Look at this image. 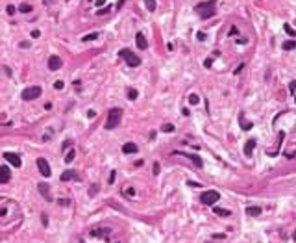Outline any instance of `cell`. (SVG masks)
<instances>
[{"mask_svg":"<svg viewBox=\"0 0 296 243\" xmlns=\"http://www.w3.org/2000/svg\"><path fill=\"white\" fill-rule=\"evenodd\" d=\"M196 13L202 19H211L217 13V2L215 0H207V2H200L196 6Z\"/></svg>","mask_w":296,"mask_h":243,"instance_id":"6da1fadb","label":"cell"},{"mask_svg":"<svg viewBox=\"0 0 296 243\" xmlns=\"http://www.w3.org/2000/svg\"><path fill=\"white\" fill-rule=\"evenodd\" d=\"M122 119V110L120 108H111L109 111H107V119H106V128L107 130H113V128H117L118 122Z\"/></svg>","mask_w":296,"mask_h":243,"instance_id":"7a4b0ae2","label":"cell"},{"mask_svg":"<svg viewBox=\"0 0 296 243\" xmlns=\"http://www.w3.org/2000/svg\"><path fill=\"white\" fill-rule=\"evenodd\" d=\"M120 56H122V60L128 63V67H139V65H141V58H139L135 52H132L130 48H122V50H120Z\"/></svg>","mask_w":296,"mask_h":243,"instance_id":"3957f363","label":"cell"},{"mask_svg":"<svg viewBox=\"0 0 296 243\" xmlns=\"http://www.w3.org/2000/svg\"><path fill=\"white\" fill-rule=\"evenodd\" d=\"M218 199H220V195H218V191H215V189H207V191H204L202 197H200L202 204H205V206H213Z\"/></svg>","mask_w":296,"mask_h":243,"instance_id":"277c9868","label":"cell"},{"mask_svg":"<svg viewBox=\"0 0 296 243\" xmlns=\"http://www.w3.org/2000/svg\"><path fill=\"white\" fill-rule=\"evenodd\" d=\"M41 93H43V89H41L39 85H32V87H26L20 97H22L24 100H35V99L41 97Z\"/></svg>","mask_w":296,"mask_h":243,"instance_id":"5b68a950","label":"cell"},{"mask_svg":"<svg viewBox=\"0 0 296 243\" xmlns=\"http://www.w3.org/2000/svg\"><path fill=\"white\" fill-rule=\"evenodd\" d=\"M2 156H4V160H8V162L13 165V167H20V165H22L19 154H15V152H4Z\"/></svg>","mask_w":296,"mask_h":243,"instance_id":"8992f818","label":"cell"},{"mask_svg":"<svg viewBox=\"0 0 296 243\" xmlns=\"http://www.w3.org/2000/svg\"><path fill=\"white\" fill-rule=\"evenodd\" d=\"M61 67H63L61 58L56 56V54H52V56L48 58V69H50V71H58V69H61Z\"/></svg>","mask_w":296,"mask_h":243,"instance_id":"52a82bcc","label":"cell"},{"mask_svg":"<svg viewBox=\"0 0 296 243\" xmlns=\"http://www.w3.org/2000/svg\"><path fill=\"white\" fill-rule=\"evenodd\" d=\"M37 167H39V173L43 176H50V175H52L50 165H48V162H46L44 158H39V160H37Z\"/></svg>","mask_w":296,"mask_h":243,"instance_id":"ba28073f","label":"cell"},{"mask_svg":"<svg viewBox=\"0 0 296 243\" xmlns=\"http://www.w3.org/2000/svg\"><path fill=\"white\" fill-rule=\"evenodd\" d=\"M11 180V173H9V167L2 165L0 167V184H8Z\"/></svg>","mask_w":296,"mask_h":243,"instance_id":"9c48e42d","label":"cell"},{"mask_svg":"<svg viewBox=\"0 0 296 243\" xmlns=\"http://www.w3.org/2000/svg\"><path fill=\"white\" fill-rule=\"evenodd\" d=\"M91 238H107L109 236V228H95L89 232Z\"/></svg>","mask_w":296,"mask_h":243,"instance_id":"30bf717a","label":"cell"},{"mask_svg":"<svg viewBox=\"0 0 296 243\" xmlns=\"http://www.w3.org/2000/svg\"><path fill=\"white\" fill-rule=\"evenodd\" d=\"M135 43H137V48H141V50H146V48H148V41H146V37H144L141 32L135 35Z\"/></svg>","mask_w":296,"mask_h":243,"instance_id":"8fae6325","label":"cell"},{"mask_svg":"<svg viewBox=\"0 0 296 243\" xmlns=\"http://www.w3.org/2000/svg\"><path fill=\"white\" fill-rule=\"evenodd\" d=\"M69 180H80L78 173L76 171H65L61 175V182H69Z\"/></svg>","mask_w":296,"mask_h":243,"instance_id":"7c38bea8","label":"cell"},{"mask_svg":"<svg viewBox=\"0 0 296 243\" xmlns=\"http://www.w3.org/2000/svg\"><path fill=\"white\" fill-rule=\"evenodd\" d=\"M37 189H39V193L46 199V201H50V187H48V184H44V182L37 184Z\"/></svg>","mask_w":296,"mask_h":243,"instance_id":"4fadbf2b","label":"cell"},{"mask_svg":"<svg viewBox=\"0 0 296 243\" xmlns=\"http://www.w3.org/2000/svg\"><path fill=\"white\" fill-rule=\"evenodd\" d=\"M256 145H257V141H256V139H248V141H246V145H244V154H246L248 158L252 156V152H254Z\"/></svg>","mask_w":296,"mask_h":243,"instance_id":"5bb4252c","label":"cell"},{"mask_svg":"<svg viewBox=\"0 0 296 243\" xmlns=\"http://www.w3.org/2000/svg\"><path fill=\"white\" fill-rule=\"evenodd\" d=\"M137 150H139V147L135 143H126V145L122 147V152H124V154H137Z\"/></svg>","mask_w":296,"mask_h":243,"instance_id":"9a60e30c","label":"cell"},{"mask_svg":"<svg viewBox=\"0 0 296 243\" xmlns=\"http://www.w3.org/2000/svg\"><path fill=\"white\" fill-rule=\"evenodd\" d=\"M246 215H252V217L261 215V208H259V206H248V208H246Z\"/></svg>","mask_w":296,"mask_h":243,"instance_id":"2e32d148","label":"cell"},{"mask_svg":"<svg viewBox=\"0 0 296 243\" xmlns=\"http://www.w3.org/2000/svg\"><path fill=\"white\" fill-rule=\"evenodd\" d=\"M213 212H215L217 215H220V217H230V215H231V212H230V210H224V208H218V206L213 208Z\"/></svg>","mask_w":296,"mask_h":243,"instance_id":"e0dca14e","label":"cell"},{"mask_svg":"<svg viewBox=\"0 0 296 243\" xmlns=\"http://www.w3.org/2000/svg\"><path fill=\"white\" fill-rule=\"evenodd\" d=\"M181 156H187L189 160H193V163H195L196 167H202V158L196 156V154H181Z\"/></svg>","mask_w":296,"mask_h":243,"instance_id":"ac0fdd59","label":"cell"},{"mask_svg":"<svg viewBox=\"0 0 296 243\" xmlns=\"http://www.w3.org/2000/svg\"><path fill=\"white\" fill-rule=\"evenodd\" d=\"M281 48H283V50H294L296 48V41H285V43L281 45Z\"/></svg>","mask_w":296,"mask_h":243,"instance_id":"d6986e66","label":"cell"},{"mask_svg":"<svg viewBox=\"0 0 296 243\" xmlns=\"http://www.w3.org/2000/svg\"><path fill=\"white\" fill-rule=\"evenodd\" d=\"M144 4H146V9H148V11H154V9L158 8L156 0H144Z\"/></svg>","mask_w":296,"mask_h":243,"instance_id":"ffe728a7","label":"cell"},{"mask_svg":"<svg viewBox=\"0 0 296 243\" xmlns=\"http://www.w3.org/2000/svg\"><path fill=\"white\" fill-rule=\"evenodd\" d=\"M137 97H139L137 89H128V99H130V100H135Z\"/></svg>","mask_w":296,"mask_h":243,"instance_id":"44dd1931","label":"cell"},{"mask_svg":"<svg viewBox=\"0 0 296 243\" xmlns=\"http://www.w3.org/2000/svg\"><path fill=\"white\" fill-rule=\"evenodd\" d=\"M74 156H76V152H74V150H69V152H67V156H65V162L70 163L72 160H74Z\"/></svg>","mask_w":296,"mask_h":243,"instance_id":"7402d4cb","label":"cell"},{"mask_svg":"<svg viewBox=\"0 0 296 243\" xmlns=\"http://www.w3.org/2000/svg\"><path fill=\"white\" fill-rule=\"evenodd\" d=\"M283 30H285V32H287V34H289L291 37H296V32L293 30V28H291V26H289V24H285V26H283Z\"/></svg>","mask_w":296,"mask_h":243,"instance_id":"603a6c76","label":"cell"},{"mask_svg":"<svg viewBox=\"0 0 296 243\" xmlns=\"http://www.w3.org/2000/svg\"><path fill=\"white\" fill-rule=\"evenodd\" d=\"M19 11H22V13H30V11H32V8H30L28 4H22V6H19Z\"/></svg>","mask_w":296,"mask_h":243,"instance_id":"cb8c5ba5","label":"cell"},{"mask_svg":"<svg viewBox=\"0 0 296 243\" xmlns=\"http://www.w3.org/2000/svg\"><path fill=\"white\" fill-rule=\"evenodd\" d=\"M189 102H191V104H198V102H200V97L193 93V95H189Z\"/></svg>","mask_w":296,"mask_h":243,"instance_id":"d4e9b609","label":"cell"},{"mask_svg":"<svg viewBox=\"0 0 296 243\" xmlns=\"http://www.w3.org/2000/svg\"><path fill=\"white\" fill-rule=\"evenodd\" d=\"M98 37V34L96 32H93V34H87L85 37H83V41H93V39H96Z\"/></svg>","mask_w":296,"mask_h":243,"instance_id":"484cf974","label":"cell"},{"mask_svg":"<svg viewBox=\"0 0 296 243\" xmlns=\"http://www.w3.org/2000/svg\"><path fill=\"white\" fill-rule=\"evenodd\" d=\"M106 13H109V6H107V8H104V9H98V11H96V15H98V17L106 15Z\"/></svg>","mask_w":296,"mask_h":243,"instance_id":"4316f807","label":"cell"},{"mask_svg":"<svg viewBox=\"0 0 296 243\" xmlns=\"http://www.w3.org/2000/svg\"><path fill=\"white\" fill-rule=\"evenodd\" d=\"M289 91H291V95L296 91V80H293L291 84H289Z\"/></svg>","mask_w":296,"mask_h":243,"instance_id":"83f0119b","label":"cell"},{"mask_svg":"<svg viewBox=\"0 0 296 243\" xmlns=\"http://www.w3.org/2000/svg\"><path fill=\"white\" fill-rule=\"evenodd\" d=\"M163 132H174V126H172V124H165V126H163Z\"/></svg>","mask_w":296,"mask_h":243,"instance_id":"f1b7e54d","label":"cell"},{"mask_svg":"<svg viewBox=\"0 0 296 243\" xmlns=\"http://www.w3.org/2000/svg\"><path fill=\"white\" fill-rule=\"evenodd\" d=\"M124 193H126L128 197H133V195H135V189H133V187H128V189H126Z\"/></svg>","mask_w":296,"mask_h":243,"instance_id":"f546056e","label":"cell"},{"mask_svg":"<svg viewBox=\"0 0 296 243\" xmlns=\"http://www.w3.org/2000/svg\"><path fill=\"white\" fill-rule=\"evenodd\" d=\"M63 85H65V84H63V80H58L56 84H54V87H56V89H63Z\"/></svg>","mask_w":296,"mask_h":243,"instance_id":"4dcf8cb0","label":"cell"},{"mask_svg":"<svg viewBox=\"0 0 296 243\" xmlns=\"http://www.w3.org/2000/svg\"><path fill=\"white\" fill-rule=\"evenodd\" d=\"M41 221H43V224H44V226L48 224V217H46V213H41Z\"/></svg>","mask_w":296,"mask_h":243,"instance_id":"1f68e13d","label":"cell"},{"mask_svg":"<svg viewBox=\"0 0 296 243\" xmlns=\"http://www.w3.org/2000/svg\"><path fill=\"white\" fill-rule=\"evenodd\" d=\"M196 37H198V41H205V34H204V32H198Z\"/></svg>","mask_w":296,"mask_h":243,"instance_id":"d6a6232c","label":"cell"},{"mask_svg":"<svg viewBox=\"0 0 296 243\" xmlns=\"http://www.w3.org/2000/svg\"><path fill=\"white\" fill-rule=\"evenodd\" d=\"M115 176H117V173H115V171H111V175H109V184L115 182Z\"/></svg>","mask_w":296,"mask_h":243,"instance_id":"836d02e7","label":"cell"},{"mask_svg":"<svg viewBox=\"0 0 296 243\" xmlns=\"http://www.w3.org/2000/svg\"><path fill=\"white\" fill-rule=\"evenodd\" d=\"M96 191H98V187H96V186H95V187H91V189H89V195H91V197H93V195H96Z\"/></svg>","mask_w":296,"mask_h":243,"instance_id":"e575fe53","label":"cell"},{"mask_svg":"<svg viewBox=\"0 0 296 243\" xmlns=\"http://www.w3.org/2000/svg\"><path fill=\"white\" fill-rule=\"evenodd\" d=\"M8 13L13 15V13H15V6H8Z\"/></svg>","mask_w":296,"mask_h":243,"instance_id":"d590c367","label":"cell"},{"mask_svg":"<svg viewBox=\"0 0 296 243\" xmlns=\"http://www.w3.org/2000/svg\"><path fill=\"white\" fill-rule=\"evenodd\" d=\"M39 35H41L39 30H34V32H32V37H34V39H35V37H39Z\"/></svg>","mask_w":296,"mask_h":243,"instance_id":"8d00e7d4","label":"cell"},{"mask_svg":"<svg viewBox=\"0 0 296 243\" xmlns=\"http://www.w3.org/2000/svg\"><path fill=\"white\" fill-rule=\"evenodd\" d=\"M69 147H70V141H65V143H63V147H61V150H67Z\"/></svg>","mask_w":296,"mask_h":243,"instance_id":"74e56055","label":"cell"},{"mask_svg":"<svg viewBox=\"0 0 296 243\" xmlns=\"http://www.w3.org/2000/svg\"><path fill=\"white\" fill-rule=\"evenodd\" d=\"M154 175H159V163H154Z\"/></svg>","mask_w":296,"mask_h":243,"instance_id":"f35d334b","label":"cell"},{"mask_svg":"<svg viewBox=\"0 0 296 243\" xmlns=\"http://www.w3.org/2000/svg\"><path fill=\"white\" fill-rule=\"evenodd\" d=\"M187 186H191V187H198L200 184H198V182H191V180H189V182H187Z\"/></svg>","mask_w":296,"mask_h":243,"instance_id":"ab89813d","label":"cell"},{"mask_svg":"<svg viewBox=\"0 0 296 243\" xmlns=\"http://www.w3.org/2000/svg\"><path fill=\"white\" fill-rule=\"evenodd\" d=\"M59 204H61V206H69V201H67V199H61Z\"/></svg>","mask_w":296,"mask_h":243,"instance_id":"60d3db41","label":"cell"},{"mask_svg":"<svg viewBox=\"0 0 296 243\" xmlns=\"http://www.w3.org/2000/svg\"><path fill=\"white\" fill-rule=\"evenodd\" d=\"M20 46H22V48H28V46H30V43H28V41H22V43H20Z\"/></svg>","mask_w":296,"mask_h":243,"instance_id":"b9f144b4","label":"cell"},{"mask_svg":"<svg viewBox=\"0 0 296 243\" xmlns=\"http://www.w3.org/2000/svg\"><path fill=\"white\" fill-rule=\"evenodd\" d=\"M242 67H244V65H242V63H241V65H239V67H237V69H235V74H239V73H241V71H242Z\"/></svg>","mask_w":296,"mask_h":243,"instance_id":"7bdbcfd3","label":"cell"},{"mask_svg":"<svg viewBox=\"0 0 296 243\" xmlns=\"http://www.w3.org/2000/svg\"><path fill=\"white\" fill-rule=\"evenodd\" d=\"M211 63H213V60H211V58H207V60H205V67H211Z\"/></svg>","mask_w":296,"mask_h":243,"instance_id":"ee69618b","label":"cell"},{"mask_svg":"<svg viewBox=\"0 0 296 243\" xmlns=\"http://www.w3.org/2000/svg\"><path fill=\"white\" fill-rule=\"evenodd\" d=\"M106 4V0H96V6H104Z\"/></svg>","mask_w":296,"mask_h":243,"instance_id":"f6af8a7d","label":"cell"},{"mask_svg":"<svg viewBox=\"0 0 296 243\" xmlns=\"http://www.w3.org/2000/svg\"><path fill=\"white\" fill-rule=\"evenodd\" d=\"M293 240H294V241H296V230H294V232H293Z\"/></svg>","mask_w":296,"mask_h":243,"instance_id":"bcb514c9","label":"cell"},{"mask_svg":"<svg viewBox=\"0 0 296 243\" xmlns=\"http://www.w3.org/2000/svg\"><path fill=\"white\" fill-rule=\"evenodd\" d=\"M294 100H296V97H294Z\"/></svg>","mask_w":296,"mask_h":243,"instance_id":"7dc6e473","label":"cell"}]
</instances>
